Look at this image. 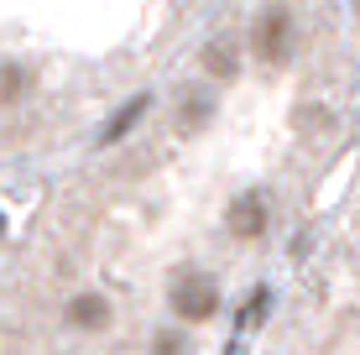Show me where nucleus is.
Here are the masks:
<instances>
[{
    "label": "nucleus",
    "mask_w": 360,
    "mask_h": 355,
    "mask_svg": "<svg viewBox=\"0 0 360 355\" xmlns=\"http://www.w3.org/2000/svg\"><path fill=\"white\" fill-rule=\"evenodd\" d=\"M214 309H219V288L209 283L204 272H183L178 283H172V314L178 319H214Z\"/></svg>",
    "instance_id": "nucleus-1"
},
{
    "label": "nucleus",
    "mask_w": 360,
    "mask_h": 355,
    "mask_svg": "<svg viewBox=\"0 0 360 355\" xmlns=\"http://www.w3.org/2000/svg\"><path fill=\"white\" fill-rule=\"evenodd\" d=\"M288 53H292V16L288 11H266L256 21V58L262 63H288Z\"/></svg>",
    "instance_id": "nucleus-2"
},
{
    "label": "nucleus",
    "mask_w": 360,
    "mask_h": 355,
    "mask_svg": "<svg viewBox=\"0 0 360 355\" xmlns=\"http://www.w3.org/2000/svg\"><path fill=\"white\" fill-rule=\"evenodd\" d=\"M225 219H230V235H240V240L266 235V199L262 193H235Z\"/></svg>",
    "instance_id": "nucleus-3"
},
{
    "label": "nucleus",
    "mask_w": 360,
    "mask_h": 355,
    "mask_svg": "<svg viewBox=\"0 0 360 355\" xmlns=\"http://www.w3.org/2000/svg\"><path fill=\"white\" fill-rule=\"evenodd\" d=\"M68 319L79 324V329H99V324L110 319V303L99 298V292H84V298H73V303H68Z\"/></svg>",
    "instance_id": "nucleus-4"
},
{
    "label": "nucleus",
    "mask_w": 360,
    "mask_h": 355,
    "mask_svg": "<svg viewBox=\"0 0 360 355\" xmlns=\"http://www.w3.org/2000/svg\"><path fill=\"white\" fill-rule=\"evenodd\" d=\"M146 110H152V100H146V94H141V100H131V105H126V110H120V115L105 126V141H120V136H126V131L136 126V120L146 115Z\"/></svg>",
    "instance_id": "nucleus-5"
},
{
    "label": "nucleus",
    "mask_w": 360,
    "mask_h": 355,
    "mask_svg": "<svg viewBox=\"0 0 360 355\" xmlns=\"http://www.w3.org/2000/svg\"><path fill=\"white\" fill-rule=\"evenodd\" d=\"M204 68L214 73V79H235V47L230 42H209L204 47Z\"/></svg>",
    "instance_id": "nucleus-6"
}]
</instances>
